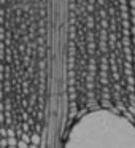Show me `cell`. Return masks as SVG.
<instances>
[{
    "mask_svg": "<svg viewBox=\"0 0 135 148\" xmlns=\"http://www.w3.org/2000/svg\"><path fill=\"white\" fill-rule=\"evenodd\" d=\"M40 143H42V137H40L38 132H33L32 135H30V145H37V147H40Z\"/></svg>",
    "mask_w": 135,
    "mask_h": 148,
    "instance_id": "cell-1",
    "label": "cell"
},
{
    "mask_svg": "<svg viewBox=\"0 0 135 148\" xmlns=\"http://www.w3.org/2000/svg\"><path fill=\"white\" fill-rule=\"evenodd\" d=\"M18 142L16 137H8V147H18Z\"/></svg>",
    "mask_w": 135,
    "mask_h": 148,
    "instance_id": "cell-2",
    "label": "cell"
},
{
    "mask_svg": "<svg viewBox=\"0 0 135 148\" xmlns=\"http://www.w3.org/2000/svg\"><path fill=\"white\" fill-rule=\"evenodd\" d=\"M0 137H2V138H8V129L7 127H0Z\"/></svg>",
    "mask_w": 135,
    "mask_h": 148,
    "instance_id": "cell-3",
    "label": "cell"
},
{
    "mask_svg": "<svg viewBox=\"0 0 135 148\" xmlns=\"http://www.w3.org/2000/svg\"><path fill=\"white\" fill-rule=\"evenodd\" d=\"M21 140H24L26 143L30 145V135H27V132H22V135H21Z\"/></svg>",
    "mask_w": 135,
    "mask_h": 148,
    "instance_id": "cell-4",
    "label": "cell"
},
{
    "mask_svg": "<svg viewBox=\"0 0 135 148\" xmlns=\"http://www.w3.org/2000/svg\"><path fill=\"white\" fill-rule=\"evenodd\" d=\"M0 148H8V138H0Z\"/></svg>",
    "mask_w": 135,
    "mask_h": 148,
    "instance_id": "cell-5",
    "label": "cell"
},
{
    "mask_svg": "<svg viewBox=\"0 0 135 148\" xmlns=\"http://www.w3.org/2000/svg\"><path fill=\"white\" fill-rule=\"evenodd\" d=\"M29 147H30V145L26 143L24 140H19V142H18V148H29Z\"/></svg>",
    "mask_w": 135,
    "mask_h": 148,
    "instance_id": "cell-6",
    "label": "cell"
},
{
    "mask_svg": "<svg viewBox=\"0 0 135 148\" xmlns=\"http://www.w3.org/2000/svg\"><path fill=\"white\" fill-rule=\"evenodd\" d=\"M8 137H16V132H14V129H13V127L8 129Z\"/></svg>",
    "mask_w": 135,
    "mask_h": 148,
    "instance_id": "cell-7",
    "label": "cell"
},
{
    "mask_svg": "<svg viewBox=\"0 0 135 148\" xmlns=\"http://www.w3.org/2000/svg\"><path fill=\"white\" fill-rule=\"evenodd\" d=\"M5 121H7V118H5V115H3V113H0V124H3Z\"/></svg>",
    "mask_w": 135,
    "mask_h": 148,
    "instance_id": "cell-8",
    "label": "cell"
},
{
    "mask_svg": "<svg viewBox=\"0 0 135 148\" xmlns=\"http://www.w3.org/2000/svg\"><path fill=\"white\" fill-rule=\"evenodd\" d=\"M3 110H5V103L0 100V113H3Z\"/></svg>",
    "mask_w": 135,
    "mask_h": 148,
    "instance_id": "cell-9",
    "label": "cell"
},
{
    "mask_svg": "<svg viewBox=\"0 0 135 148\" xmlns=\"http://www.w3.org/2000/svg\"><path fill=\"white\" fill-rule=\"evenodd\" d=\"M22 129H24V132H27V131H29V124H27V123H24V124H22Z\"/></svg>",
    "mask_w": 135,
    "mask_h": 148,
    "instance_id": "cell-10",
    "label": "cell"
},
{
    "mask_svg": "<svg viewBox=\"0 0 135 148\" xmlns=\"http://www.w3.org/2000/svg\"><path fill=\"white\" fill-rule=\"evenodd\" d=\"M29 148H40V147H37V145H30Z\"/></svg>",
    "mask_w": 135,
    "mask_h": 148,
    "instance_id": "cell-11",
    "label": "cell"
},
{
    "mask_svg": "<svg viewBox=\"0 0 135 148\" xmlns=\"http://www.w3.org/2000/svg\"><path fill=\"white\" fill-rule=\"evenodd\" d=\"M8 148H18V147H8Z\"/></svg>",
    "mask_w": 135,
    "mask_h": 148,
    "instance_id": "cell-12",
    "label": "cell"
}]
</instances>
